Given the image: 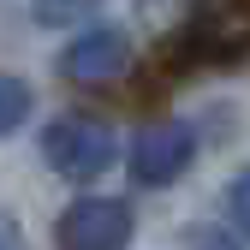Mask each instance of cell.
Segmentation results:
<instances>
[{
	"label": "cell",
	"mask_w": 250,
	"mask_h": 250,
	"mask_svg": "<svg viewBox=\"0 0 250 250\" xmlns=\"http://www.w3.org/2000/svg\"><path fill=\"white\" fill-rule=\"evenodd\" d=\"M113 155H119V131L102 113H60V119H48V131H42V161L60 179H72V185L102 179L113 167Z\"/></svg>",
	"instance_id": "cell-1"
},
{
	"label": "cell",
	"mask_w": 250,
	"mask_h": 250,
	"mask_svg": "<svg viewBox=\"0 0 250 250\" xmlns=\"http://www.w3.org/2000/svg\"><path fill=\"white\" fill-rule=\"evenodd\" d=\"M191 155H197V131L185 119H155L137 131L131 143V185H143V191H161V185H173L185 167H191Z\"/></svg>",
	"instance_id": "cell-2"
},
{
	"label": "cell",
	"mask_w": 250,
	"mask_h": 250,
	"mask_svg": "<svg viewBox=\"0 0 250 250\" xmlns=\"http://www.w3.org/2000/svg\"><path fill=\"white\" fill-rule=\"evenodd\" d=\"M131 208L119 197H78L60 214V250H125Z\"/></svg>",
	"instance_id": "cell-3"
},
{
	"label": "cell",
	"mask_w": 250,
	"mask_h": 250,
	"mask_svg": "<svg viewBox=\"0 0 250 250\" xmlns=\"http://www.w3.org/2000/svg\"><path fill=\"white\" fill-rule=\"evenodd\" d=\"M131 66V36H125L119 24H89L72 36V48L60 54V72L72 83H107Z\"/></svg>",
	"instance_id": "cell-4"
},
{
	"label": "cell",
	"mask_w": 250,
	"mask_h": 250,
	"mask_svg": "<svg viewBox=\"0 0 250 250\" xmlns=\"http://www.w3.org/2000/svg\"><path fill=\"white\" fill-rule=\"evenodd\" d=\"M24 119H30V83L12 78V72H0V137L18 131Z\"/></svg>",
	"instance_id": "cell-5"
},
{
	"label": "cell",
	"mask_w": 250,
	"mask_h": 250,
	"mask_svg": "<svg viewBox=\"0 0 250 250\" xmlns=\"http://www.w3.org/2000/svg\"><path fill=\"white\" fill-rule=\"evenodd\" d=\"M227 221H232V232L250 244V167L227 185Z\"/></svg>",
	"instance_id": "cell-6"
},
{
	"label": "cell",
	"mask_w": 250,
	"mask_h": 250,
	"mask_svg": "<svg viewBox=\"0 0 250 250\" xmlns=\"http://www.w3.org/2000/svg\"><path fill=\"white\" fill-rule=\"evenodd\" d=\"M191 250H244L232 232H214V227H197L191 232Z\"/></svg>",
	"instance_id": "cell-7"
},
{
	"label": "cell",
	"mask_w": 250,
	"mask_h": 250,
	"mask_svg": "<svg viewBox=\"0 0 250 250\" xmlns=\"http://www.w3.org/2000/svg\"><path fill=\"white\" fill-rule=\"evenodd\" d=\"M0 250H24V227L12 221L6 208H0Z\"/></svg>",
	"instance_id": "cell-8"
}]
</instances>
